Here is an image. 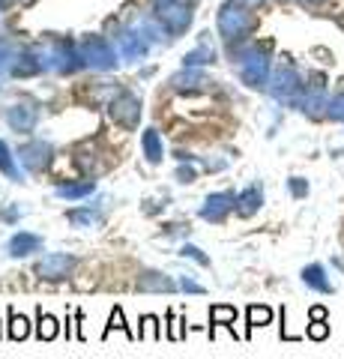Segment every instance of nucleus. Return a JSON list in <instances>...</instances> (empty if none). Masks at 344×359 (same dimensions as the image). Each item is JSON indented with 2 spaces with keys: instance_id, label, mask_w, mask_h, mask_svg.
Returning a JSON list of instances; mask_svg holds the SVG:
<instances>
[{
  "instance_id": "obj_15",
  "label": "nucleus",
  "mask_w": 344,
  "mask_h": 359,
  "mask_svg": "<svg viewBox=\"0 0 344 359\" xmlns=\"http://www.w3.org/2000/svg\"><path fill=\"white\" fill-rule=\"evenodd\" d=\"M141 150H144V156H147L150 165H162V159H165L162 135H159L156 129H147V132L141 135Z\"/></svg>"
},
{
  "instance_id": "obj_24",
  "label": "nucleus",
  "mask_w": 344,
  "mask_h": 359,
  "mask_svg": "<svg viewBox=\"0 0 344 359\" xmlns=\"http://www.w3.org/2000/svg\"><path fill=\"white\" fill-rule=\"evenodd\" d=\"M66 219H69L75 228H90V224H99V212L96 210H69L66 212Z\"/></svg>"
},
{
  "instance_id": "obj_35",
  "label": "nucleus",
  "mask_w": 344,
  "mask_h": 359,
  "mask_svg": "<svg viewBox=\"0 0 344 359\" xmlns=\"http://www.w3.org/2000/svg\"><path fill=\"white\" fill-rule=\"evenodd\" d=\"M183 231H188V224H183V222L165 224V237H177V233H183Z\"/></svg>"
},
{
  "instance_id": "obj_14",
  "label": "nucleus",
  "mask_w": 344,
  "mask_h": 359,
  "mask_svg": "<svg viewBox=\"0 0 344 359\" xmlns=\"http://www.w3.org/2000/svg\"><path fill=\"white\" fill-rule=\"evenodd\" d=\"M57 198H66V201H78V198H87V195H93L96 192V180L90 177H84V180H72V183H60L57 189Z\"/></svg>"
},
{
  "instance_id": "obj_19",
  "label": "nucleus",
  "mask_w": 344,
  "mask_h": 359,
  "mask_svg": "<svg viewBox=\"0 0 344 359\" xmlns=\"http://www.w3.org/2000/svg\"><path fill=\"white\" fill-rule=\"evenodd\" d=\"M57 332H60V320L54 318V314L39 309V314H36V335H39V341H54V339H57Z\"/></svg>"
},
{
  "instance_id": "obj_16",
  "label": "nucleus",
  "mask_w": 344,
  "mask_h": 359,
  "mask_svg": "<svg viewBox=\"0 0 344 359\" xmlns=\"http://www.w3.org/2000/svg\"><path fill=\"white\" fill-rule=\"evenodd\" d=\"M303 282L312 287V290H317V294H332V282L326 278V269L320 266V264H308L305 269H303Z\"/></svg>"
},
{
  "instance_id": "obj_26",
  "label": "nucleus",
  "mask_w": 344,
  "mask_h": 359,
  "mask_svg": "<svg viewBox=\"0 0 344 359\" xmlns=\"http://www.w3.org/2000/svg\"><path fill=\"white\" fill-rule=\"evenodd\" d=\"M246 318H249V330L266 327V323H273V309H266V306H249Z\"/></svg>"
},
{
  "instance_id": "obj_20",
  "label": "nucleus",
  "mask_w": 344,
  "mask_h": 359,
  "mask_svg": "<svg viewBox=\"0 0 344 359\" xmlns=\"http://www.w3.org/2000/svg\"><path fill=\"white\" fill-rule=\"evenodd\" d=\"M209 339L216 335V327H231L234 330V320H237V309H231V306H213L209 309Z\"/></svg>"
},
{
  "instance_id": "obj_5",
  "label": "nucleus",
  "mask_w": 344,
  "mask_h": 359,
  "mask_svg": "<svg viewBox=\"0 0 344 359\" xmlns=\"http://www.w3.org/2000/svg\"><path fill=\"white\" fill-rule=\"evenodd\" d=\"M75 266V257L72 255H46L42 261L33 264V273H36L42 282H60L72 273Z\"/></svg>"
},
{
  "instance_id": "obj_33",
  "label": "nucleus",
  "mask_w": 344,
  "mask_h": 359,
  "mask_svg": "<svg viewBox=\"0 0 344 359\" xmlns=\"http://www.w3.org/2000/svg\"><path fill=\"white\" fill-rule=\"evenodd\" d=\"M177 285H180V290H186V294H204V285H198L195 278H188V276H183Z\"/></svg>"
},
{
  "instance_id": "obj_17",
  "label": "nucleus",
  "mask_w": 344,
  "mask_h": 359,
  "mask_svg": "<svg viewBox=\"0 0 344 359\" xmlns=\"http://www.w3.org/2000/svg\"><path fill=\"white\" fill-rule=\"evenodd\" d=\"M171 84H174V90H186V93H195V90H204L207 84H213V81H209L204 72L186 69V72H180V75H174Z\"/></svg>"
},
{
  "instance_id": "obj_1",
  "label": "nucleus",
  "mask_w": 344,
  "mask_h": 359,
  "mask_svg": "<svg viewBox=\"0 0 344 359\" xmlns=\"http://www.w3.org/2000/svg\"><path fill=\"white\" fill-rule=\"evenodd\" d=\"M254 30V15L240 4H225L219 13V33L225 42H240Z\"/></svg>"
},
{
  "instance_id": "obj_31",
  "label": "nucleus",
  "mask_w": 344,
  "mask_h": 359,
  "mask_svg": "<svg viewBox=\"0 0 344 359\" xmlns=\"http://www.w3.org/2000/svg\"><path fill=\"white\" fill-rule=\"evenodd\" d=\"M287 189H291L294 198H305L308 195V183L303 177H291V180H287Z\"/></svg>"
},
{
  "instance_id": "obj_28",
  "label": "nucleus",
  "mask_w": 344,
  "mask_h": 359,
  "mask_svg": "<svg viewBox=\"0 0 344 359\" xmlns=\"http://www.w3.org/2000/svg\"><path fill=\"white\" fill-rule=\"evenodd\" d=\"M180 257H188V261H195V264H201V266H209V257L198 249V245H192V243H183L180 245Z\"/></svg>"
},
{
  "instance_id": "obj_13",
  "label": "nucleus",
  "mask_w": 344,
  "mask_h": 359,
  "mask_svg": "<svg viewBox=\"0 0 344 359\" xmlns=\"http://www.w3.org/2000/svg\"><path fill=\"white\" fill-rule=\"evenodd\" d=\"M261 204H263V189H261V183H254V186L242 189V192L237 195V216L249 219L261 210Z\"/></svg>"
},
{
  "instance_id": "obj_37",
  "label": "nucleus",
  "mask_w": 344,
  "mask_h": 359,
  "mask_svg": "<svg viewBox=\"0 0 344 359\" xmlns=\"http://www.w3.org/2000/svg\"><path fill=\"white\" fill-rule=\"evenodd\" d=\"M21 212H25V210H18V207H13V210H6V212H4V219H6V222H15V219L21 216Z\"/></svg>"
},
{
  "instance_id": "obj_21",
  "label": "nucleus",
  "mask_w": 344,
  "mask_h": 359,
  "mask_svg": "<svg viewBox=\"0 0 344 359\" xmlns=\"http://www.w3.org/2000/svg\"><path fill=\"white\" fill-rule=\"evenodd\" d=\"M30 335V320L25 314H18L15 309H9V339L13 341H25Z\"/></svg>"
},
{
  "instance_id": "obj_34",
  "label": "nucleus",
  "mask_w": 344,
  "mask_h": 359,
  "mask_svg": "<svg viewBox=\"0 0 344 359\" xmlns=\"http://www.w3.org/2000/svg\"><path fill=\"white\" fill-rule=\"evenodd\" d=\"M177 180H180V183H195V168H177Z\"/></svg>"
},
{
  "instance_id": "obj_38",
  "label": "nucleus",
  "mask_w": 344,
  "mask_h": 359,
  "mask_svg": "<svg viewBox=\"0 0 344 359\" xmlns=\"http://www.w3.org/2000/svg\"><path fill=\"white\" fill-rule=\"evenodd\" d=\"M299 4H305V6H315V4H324V0H299Z\"/></svg>"
},
{
  "instance_id": "obj_36",
  "label": "nucleus",
  "mask_w": 344,
  "mask_h": 359,
  "mask_svg": "<svg viewBox=\"0 0 344 359\" xmlns=\"http://www.w3.org/2000/svg\"><path fill=\"white\" fill-rule=\"evenodd\" d=\"M312 320H326V309L324 306H315L312 309Z\"/></svg>"
},
{
  "instance_id": "obj_2",
  "label": "nucleus",
  "mask_w": 344,
  "mask_h": 359,
  "mask_svg": "<svg viewBox=\"0 0 344 359\" xmlns=\"http://www.w3.org/2000/svg\"><path fill=\"white\" fill-rule=\"evenodd\" d=\"M237 69H240L242 84H249V87L270 84V60H266L263 51H258V45H249V48H242L237 54Z\"/></svg>"
},
{
  "instance_id": "obj_12",
  "label": "nucleus",
  "mask_w": 344,
  "mask_h": 359,
  "mask_svg": "<svg viewBox=\"0 0 344 359\" xmlns=\"http://www.w3.org/2000/svg\"><path fill=\"white\" fill-rule=\"evenodd\" d=\"M42 249V237H36V233H27V231H18L15 237H9L6 243V252L13 257H27L33 252Z\"/></svg>"
},
{
  "instance_id": "obj_29",
  "label": "nucleus",
  "mask_w": 344,
  "mask_h": 359,
  "mask_svg": "<svg viewBox=\"0 0 344 359\" xmlns=\"http://www.w3.org/2000/svg\"><path fill=\"white\" fill-rule=\"evenodd\" d=\"M186 320H180V318H174V311H168V339L171 341H180L183 335H186V327H183Z\"/></svg>"
},
{
  "instance_id": "obj_32",
  "label": "nucleus",
  "mask_w": 344,
  "mask_h": 359,
  "mask_svg": "<svg viewBox=\"0 0 344 359\" xmlns=\"http://www.w3.org/2000/svg\"><path fill=\"white\" fill-rule=\"evenodd\" d=\"M326 114L332 117V120H341L344 123V96H336L329 102V108H326Z\"/></svg>"
},
{
  "instance_id": "obj_18",
  "label": "nucleus",
  "mask_w": 344,
  "mask_h": 359,
  "mask_svg": "<svg viewBox=\"0 0 344 359\" xmlns=\"http://www.w3.org/2000/svg\"><path fill=\"white\" fill-rule=\"evenodd\" d=\"M0 174H6L15 183H25V168H18V162L13 159V150L6 147V141H0Z\"/></svg>"
},
{
  "instance_id": "obj_23",
  "label": "nucleus",
  "mask_w": 344,
  "mask_h": 359,
  "mask_svg": "<svg viewBox=\"0 0 344 359\" xmlns=\"http://www.w3.org/2000/svg\"><path fill=\"white\" fill-rule=\"evenodd\" d=\"M138 339H150V341H159V339H162V327H159V318H156V314H144V318H141Z\"/></svg>"
},
{
  "instance_id": "obj_25",
  "label": "nucleus",
  "mask_w": 344,
  "mask_h": 359,
  "mask_svg": "<svg viewBox=\"0 0 344 359\" xmlns=\"http://www.w3.org/2000/svg\"><path fill=\"white\" fill-rule=\"evenodd\" d=\"M216 60V51L209 48V45H201V48H195V51H188L186 57H183V63L192 69V66H204V63H213Z\"/></svg>"
},
{
  "instance_id": "obj_4",
  "label": "nucleus",
  "mask_w": 344,
  "mask_h": 359,
  "mask_svg": "<svg viewBox=\"0 0 344 359\" xmlns=\"http://www.w3.org/2000/svg\"><path fill=\"white\" fill-rule=\"evenodd\" d=\"M266 90H270L275 99H282V102H296V96H299V90H303V84H299V75H296L294 66H279V69L273 72Z\"/></svg>"
},
{
  "instance_id": "obj_10",
  "label": "nucleus",
  "mask_w": 344,
  "mask_h": 359,
  "mask_svg": "<svg viewBox=\"0 0 344 359\" xmlns=\"http://www.w3.org/2000/svg\"><path fill=\"white\" fill-rule=\"evenodd\" d=\"M180 285L171 282L168 276L156 273V269H147L144 276H138V290L141 294H171V290H177Z\"/></svg>"
},
{
  "instance_id": "obj_8",
  "label": "nucleus",
  "mask_w": 344,
  "mask_h": 359,
  "mask_svg": "<svg viewBox=\"0 0 344 359\" xmlns=\"http://www.w3.org/2000/svg\"><path fill=\"white\" fill-rule=\"evenodd\" d=\"M81 60L87 63V66H93V69H111L117 60H114V51H111V45L105 42V39H99V36H93V39H87L84 45H81Z\"/></svg>"
},
{
  "instance_id": "obj_30",
  "label": "nucleus",
  "mask_w": 344,
  "mask_h": 359,
  "mask_svg": "<svg viewBox=\"0 0 344 359\" xmlns=\"http://www.w3.org/2000/svg\"><path fill=\"white\" fill-rule=\"evenodd\" d=\"M326 335H329V323L326 320H312V323H308V339L324 341Z\"/></svg>"
},
{
  "instance_id": "obj_9",
  "label": "nucleus",
  "mask_w": 344,
  "mask_h": 359,
  "mask_svg": "<svg viewBox=\"0 0 344 359\" xmlns=\"http://www.w3.org/2000/svg\"><path fill=\"white\" fill-rule=\"evenodd\" d=\"M18 159H21V165H25V171H33V174L46 171L48 162H51V144L30 141V144H25V147L18 150Z\"/></svg>"
},
{
  "instance_id": "obj_6",
  "label": "nucleus",
  "mask_w": 344,
  "mask_h": 359,
  "mask_svg": "<svg viewBox=\"0 0 344 359\" xmlns=\"http://www.w3.org/2000/svg\"><path fill=\"white\" fill-rule=\"evenodd\" d=\"M156 15L171 33H183L188 25H192V13H188V6L180 4V0H162L156 6Z\"/></svg>"
},
{
  "instance_id": "obj_27",
  "label": "nucleus",
  "mask_w": 344,
  "mask_h": 359,
  "mask_svg": "<svg viewBox=\"0 0 344 359\" xmlns=\"http://www.w3.org/2000/svg\"><path fill=\"white\" fill-rule=\"evenodd\" d=\"M120 45H123V54H126L129 60L144 57V51H147V48H144V42L135 39V36H123V39H120Z\"/></svg>"
},
{
  "instance_id": "obj_7",
  "label": "nucleus",
  "mask_w": 344,
  "mask_h": 359,
  "mask_svg": "<svg viewBox=\"0 0 344 359\" xmlns=\"http://www.w3.org/2000/svg\"><path fill=\"white\" fill-rule=\"evenodd\" d=\"M237 210V195L234 192H216L204 201L201 207V219L209 222V224H221L228 219V212Z\"/></svg>"
},
{
  "instance_id": "obj_11",
  "label": "nucleus",
  "mask_w": 344,
  "mask_h": 359,
  "mask_svg": "<svg viewBox=\"0 0 344 359\" xmlns=\"http://www.w3.org/2000/svg\"><path fill=\"white\" fill-rule=\"evenodd\" d=\"M36 120H39V114H36V108L33 105H13L6 111V123L13 126L15 132H33V126H36Z\"/></svg>"
},
{
  "instance_id": "obj_3",
  "label": "nucleus",
  "mask_w": 344,
  "mask_h": 359,
  "mask_svg": "<svg viewBox=\"0 0 344 359\" xmlns=\"http://www.w3.org/2000/svg\"><path fill=\"white\" fill-rule=\"evenodd\" d=\"M108 114H111V120H114L117 126L135 129V126H138V120H141V99L123 90V93H117L114 99H111Z\"/></svg>"
},
{
  "instance_id": "obj_22",
  "label": "nucleus",
  "mask_w": 344,
  "mask_h": 359,
  "mask_svg": "<svg viewBox=\"0 0 344 359\" xmlns=\"http://www.w3.org/2000/svg\"><path fill=\"white\" fill-rule=\"evenodd\" d=\"M114 330H123V332H126V339H132V341L138 339V335L129 330V323H126V318H123V309H120V306H114V311H111V318H108V327H105V332H102V335L108 339V335L114 332Z\"/></svg>"
}]
</instances>
